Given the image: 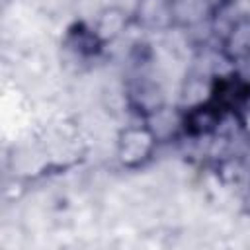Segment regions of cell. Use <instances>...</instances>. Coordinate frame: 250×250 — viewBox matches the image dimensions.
I'll use <instances>...</instances> for the list:
<instances>
[{
  "mask_svg": "<svg viewBox=\"0 0 250 250\" xmlns=\"http://www.w3.org/2000/svg\"><path fill=\"white\" fill-rule=\"evenodd\" d=\"M154 148V135L146 127H129L121 133L117 143V156L123 166L135 168L150 158Z\"/></svg>",
  "mask_w": 250,
  "mask_h": 250,
  "instance_id": "1",
  "label": "cell"
}]
</instances>
